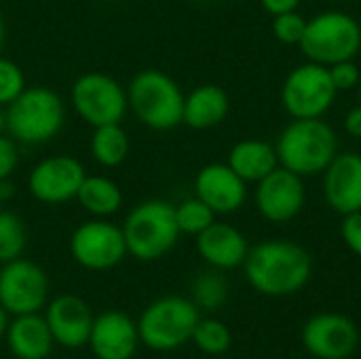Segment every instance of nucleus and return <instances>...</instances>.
I'll use <instances>...</instances> for the list:
<instances>
[{
	"label": "nucleus",
	"instance_id": "nucleus-18",
	"mask_svg": "<svg viewBox=\"0 0 361 359\" xmlns=\"http://www.w3.org/2000/svg\"><path fill=\"white\" fill-rule=\"evenodd\" d=\"M324 195L343 216L361 212V154L343 152L332 159L324 171Z\"/></svg>",
	"mask_w": 361,
	"mask_h": 359
},
{
	"label": "nucleus",
	"instance_id": "nucleus-5",
	"mask_svg": "<svg viewBox=\"0 0 361 359\" xmlns=\"http://www.w3.org/2000/svg\"><path fill=\"white\" fill-rule=\"evenodd\" d=\"M184 93L180 85L161 70L137 72L127 87V102L135 118L154 131H169L182 125Z\"/></svg>",
	"mask_w": 361,
	"mask_h": 359
},
{
	"label": "nucleus",
	"instance_id": "nucleus-11",
	"mask_svg": "<svg viewBox=\"0 0 361 359\" xmlns=\"http://www.w3.org/2000/svg\"><path fill=\"white\" fill-rule=\"evenodd\" d=\"M49 298L47 273L32 260L17 258L0 269V307L8 315L38 313Z\"/></svg>",
	"mask_w": 361,
	"mask_h": 359
},
{
	"label": "nucleus",
	"instance_id": "nucleus-14",
	"mask_svg": "<svg viewBox=\"0 0 361 359\" xmlns=\"http://www.w3.org/2000/svg\"><path fill=\"white\" fill-rule=\"evenodd\" d=\"M256 184V207L269 222L283 224L302 212L305 184L298 174L279 165Z\"/></svg>",
	"mask_w": 361,
	"mask_h": 359
},
{
	"label": "nucleus",
	"instance_id": "nucleus-30",
	"mask_svg": "<svg viewBox=\"0 0 361 359\" xmlns=\"http://www.w3.org/2000/svg\"><path fill=\"white\" fill-rule=\"evenodd\" d=\"M305 30H307V19L296 11L275 15L273 19V34L283 44H300Z\"/></svg>",
	"mask_w": 361,
	"mask_h": 359
},
{
	"label": "nucleus",
	"instance_id": "nucleus-19",
	"mask_svg": "<svg viewBox=\"0 0 361 359\" xmlns=\"http://www.w3.org/2000/svg\"><path fill=\"white\" fill-rule=\"evenodd\" d=\"M197 252L212 269L231 271L245 262L250 245L245 235L233 224L212 222L197 235Z\"/></svg>",
	"mask_w": 361,
	"mask_h": 359
},
{
	"label": "nucleus",
	"instance_id": "nucleus-31",
	"mask_svg": "<svg viewBox=\"0 0 361 359\" xmlns=\"http://www.w3.org/2000/svg\"><path fill=\"white\" fill-rule=\"evenodd\" d=\"M328 70H330V78H332L336 91H349L353 87H360L361 72L353 59L332 63V66H328Z\"/></svg>",
	"mask_w": 361,
	"mask_h": 359
},
{
	"label": "nucleus",
	"instance_id": "nucleus-8",
	"mask_svg": "<svg viewBox=\"0 0 361 359\" xmlns=\"http://www.w3.org/2000/svg\"><path fill=\"white\" fill-rule=\"evenodd\" d=\"M70 99L76 114L91 127L121 123L129 110L127 89L104 72H87L78 76L72 85Z\"/></svg>",
	"mask_w": 361,
	"mask_h": 359
},
{
	"label": "nucleus",
	"instance_id": "nucleus-27",
	"mask_svg": "<svg viewBox=\"0 0 361 359\" xmlns=\"http://www.w3.org/2000/svg\"><path fill=\"white\" fill-rule=\"evenodd\" d=\"M27 243L23 220L6 209H0V264L21 258Z\"/></svg>",
	"mask_w": 361,
	"mask_h": 359
},
{
	"label": "nucleus",
	"instance_id": "nucleus-39",
	"mask_svg": "<svg viewBox=\"0 0 361 359\" xmlns=\"http://www.w3.org/2000/svg\"><path fill=\"white\" fill-rule=\"evenodd\" d=\"M201 2H218V0H201Z\"/></svg>",
	"mask_w": 361,
	"mask_h": 359
},
{
	"label": "nucleus",
	"instance_id": "nucleus-2",
	"mask_svg": "<svg viewBox=\"0 0 361 359\" xmlns=\"http://www.w3.org/2000/svg\"><path fill=\"white\" fill-rule=\"evenodd\" d=\"M6 131L17 144L51 142L66 123V104L49 87H25L4 110Z\"/></svg>",
	"mask_w": 361,
	"mask_h": 359
},
{
	"label": "nucleus",
	"instance_id": "nucleus-12",
	"mask_svg": "<svg viewBox=\"0 0 361 359\" xmlns=\"http://www.w3.org/2000/svg\"><path fill=\"white\" fill-rule=\"evenodd\" d=\"M87 171L82 163L70 154H53L38 161L27 176L30 195L47 205H59L76 199Z\"/></svg>",
	"mask_w": 361,
	"mask_h": 359
},
{
	"label": "nucleus",
	"instance_id": "nucleus-6",
	"mask_svg": "<svg viewBox=\"0 0 361 359\" xmlns=\"http://www.w3.org/2000/svg\"><path fill=\"white\" fill-rule=\"evenodd\" d=\"M199 307L184 296H163L148 305L137 322L140 341L159 353L176 351L192 339Z\"/></svg>",
	"mask_w": 361,
	"mask_h": 359
},
{
	"label": "nucleus",
	"instance_id": "nucleus-13",
	"mask_svg": "<svg viewBox=\"0 0 361 359\" xmlns=\"http://www.w3.org/2000/svg\"><path fill=\"white\" fill-rule=\"evenodd\" d=\"M357 345L360 330L343 313H317L302 328V347L315 359H349Z\"/></svg>",
	"mask_w": 361,
	"mask_h": 359
},
{
	"label": "nucleus",
	"instance_id": "nucleus-33",
	"mask_svg": "<svg viewBox=\"0 0 361 359\" xmlns=\"http://www.w3.org/2000/svg\"><path fill=\"white\" fill-rule=\"evenodd\" d=\"M341 235L347 248L361 258V212L347 214L341 224Z\"/></svg>",
	"mask_w": 361,
	"mask_h": 359
},
{
	"label": "nucleus",
	"instance_id": "nucleus-21",
	"mask_svg": "<svg viewBox=\"0 0 361 359\" xmlns=\"http://www.w3.org/2000/svg\"><path fill=\"white\" fill-rule=\"evenodd\" d=\"M231 110L228 95L218 85H199L184 97V116L182 123H186L190 129H212L218 127Z\"/></svg>",
	"mask_w": 361,
	"mask_h": 359
},
{
	"label": "nucleus",
	"instance_id": "nucleus-17",
	"mask_svg": "<svg viewBox=\"0 0 361 359\" xmlns=\"http://www.w3.org/2000/svg\"><path fill=\"white\" fill-rule=\"evenodd\" d=\"M87 345L97 359H131L140 345V332L123 311H106L93 320Z\"/></svg>",
	"mask_w": 361,
	"mask_h": 359
},
{
	"label": "nucleus",
	"instance_id": "nucleus-28",
	"mask_svg": "<svg viewBox=\"0 0 361 359\" xmlns=\"http://www.w3.org/2000/svg\"><path fill=\"white\" fill-rule=\"evenodd\" d=\"M176 220H178L180 233L197 237L212 222H216V214L199 197H190V199H184L182 203L176 205Z\"/></svg>",
	"mask_w": 361,
	"mask_h": 359
},
{
	"label": "nucleus",
	"instance_id": "nucleus-23",
	"mask_svg": "<svg viewBox=\"0 0 361 359\" xmlns=\"http://www.w3.org/2000/svg\"><path fill=\"white\" fill-rule=\"evenodd\" d=\"M76 201L85 212H89L93 218H108L116 214L123 205V193L114 180L108 176H85Z\"/></svg>",
	"mask_w": 361,
	"mask_h": 359
},
{
	"label": "nucleus",
	"instance_id": "nucleus-7",
	"mask_svg": "<svg viewBox=\"0 0 361 359\" xmlns=\"http://www.w3.org/2000/svg\"><path fill=\"white\" fill-rule=\"evenodd\" d=\"M300 49L309 61L322 66L355 59L361 49V25L343 11L319 13L307 21Z\"/></svg>",
	"mask_w": 361,
	"mask_h": 359
},
{
	"label": "nucleus",
	"instance_id": "nucleus-4",
	"mask_svg": "<svg viewBox=\"0 0 361 359\" xmlns=\"http://www.w3.org/2000/svg\"><path fill=\"white\" fill-rule=\"evenodd\" d=\"M121 229L127 254L144 262L167 256L182 235L176 220V205L163 199H148L135 205Z\"/></svg>",
	"mask_w": 361,
	"mask_h": 359
},
{
	"label": "nucleus",
	"instance_id": "nucleus-22",
	"mask_svg": "<svg viewBox=\"0 0 361 359\" xmlns=\"http://www.w3.org/2000/svg\"><path fill=\"white\" fill-rule=\"evenodd\" d=\"M231 169L245 182H260L279 167L277 150L262 140H243L233 146L228 154Z\"/></svg>",
	"mask_w": 361,
	"mask_h": 359
},
{
	"label": "nucleus",
	"instance_id": "nucleus-15",
	"mask_svg": "<svg viewBox=\"0 0 361 359\" xmlns=\"http://www.w3.org/2000/svg\"><path fill=\"white\" fill-rule=\"evenodd\" d=\"M245 184L228 163H209L195 178V197L209 205L214 214H233L245 203Z\"/></svg>",
	"mask_w": 361,
	"mask_h": 359
},
{
	"label": "nucleus",
	"instance_id": "nucleus-38",
	"mask_svg": "<svg viewBox=\"0 0 361 359\" xmlns=\"http://www.w3.org/2000/svg\"><path fill=\"white\" fill-rule=\"evenodd\" d=\"M2 44H4V19L0 15V49H2Z\"/></svg>",
	"mask_w": 361,
	"mask_h": 359
},
{
	"label": "nucleus",
	"instance_id": "nucleus-34",
	"mask_svg": "<svg viewBox=\"0 0 361 359\" xmlns=\"http://www.w3.org/2000/svg\"><path fill=\"white\" fill-rule=\"evenodd\" d=\"M264 11L271 13L273 17L275 15H281V13H290V11H296L300 0H260Z\"/></svg>",
	"mask_w": 361,
	"mask_h": 359
},
{
	"label": "nucleus",
	"instance_id": "nucleus-36",
	"mask_svg": "<svg viewBox=\"0 0 361 359\" xmlns=\"http://www.w3.org/2000/svg\"><path fill=\"white\" fill-rule=\"evenodd\" d=\"M6 328H8V313L0 307V339L6 336Z\"/></svg>",
	"mask_w": 361,
	"mask_h": 359
},
{
	"label": "nucleus",
	"instance_id": "nucleus-25",
	"mask_svg": "<svg viewBox=\"0 0 361 359\" xmlns=\"http://www.w3.org/2000/svg\"><path fill=\"white\" fill-rule=\"evenodd\" d=\"M228 298V284L218 269L203 271L192 281V303L199 311H218Z\"/></svg>",
	"mask_w": 361,
	"mask_h": 359
},
{
	"label": "nucleus",
	"instance_id": "nucleus-29",
	"mask_svg": "<svg viewBox=\"0 0 361 359\" xmlns=\"http://www.w3.org/2000/svg\"><path fill=\"white\" fill-rule=\"evenodd\" d=\"M25 76L21 68L6 57H0V106L6 108L25 89Z\"/></svg>",
	"mask_w": 361,
	"mask_h": 359
},
{
	"label": "nucleus",
	"instance_id": "nucleus-40",
	"mask_svg": "<svg viewBox=\"0 0 361 359\" xmlns=\"http://www.w3.org/2000/svg\"><path fill=\"white\" fill-rule=\"evenodd\" d=\"M360 104H361V83H360Z\"/></svg>",
	"mask_w": 361,
	"mask_h": 359
},
{
	"label": "nucleus",
	"instance_id": "nucleus-10",
	"mask_svg": "<svg viewBox=\"0 0 361 359\" xmlns=\"http://www.w3.org/2000/svg\"><path fill=\"white\" fill-rule=\"evenodd\" d=\"M70 252L87 271H110L127 256L123 229L106 218H93L72 233Z\"/></svg>",
	"mask_w": 361,
	"mask_h": 359
},
{
	"label": "nucleus",
	"instance_id": "nucleus-16",
	"mask_svg": "<svg viewBox=\"0 0 361 359\" xmlns=\"http://www.w3.org/2000/svg\"><path fill=\"white\" fill-rule=\"evenodd\" d=\"M53 341L68 349H80L89 343L93 315L87 303L74 294H61L53 298L44 315Z\"/></svg>",
	"mask_w": 361,
	"mask_h": 359
},
{
	"label": "nucleus",
	"instance_id": "nucleus-24",
	"mask_svg": "<svg viewBox=\"0 0 361 359\" xmlns=\"http://www.w3.org/2000/svg\"><path fill=\"white\" fill-rule=\"evenodd\" d=\"M91 154H93L97 165L108 167V169L125 163V159L129 154V135L121 127V123L93 127Z\"/></svg>",
	"mask_w": 361,
	"mask_h": 359
},
{
	"label": "nucleus",
	"instance_id": "nucleus-35",
	"mask_svg": "<svg viewBox=\"0 0 361 359\" xmlns=\"http://www.w3.org/2000/svg\"><path fill=\"white\" fill-rule=\"evenodd\" d=\"M345 129L351 138H361V104L351 108L345 116Z\"/></svg>",
	"mask_w": 361,
	"mask_h": 359
},
{
	"label": "nucleus",
	"instance_id": "nucleus-32",
	"mask_svg": "<svg viewBox=\"0 0 361 359\" xmlns=\"http://www.w3.org/2000/svg\"><path fill=\"white\" fill-rule=\"evenodd\" d=\"M19 165V144L11 135H0V182H8Z\"/></svg>",
	"mask_w": 361,
	"mask_h": 359
},
{
	"label": "nucleus",
	"instance_id": "nucleus-41",
	"mask_svg": "<svg viewBox=\"0 0 361 359\" xmlns=\"http://www.w3.org/2000/svg\"><path fill=\"white\" fill-rule=\"evenodd\" d=\"M0 203H2V201H0Z\"/></svg>",
	"mask_w": 361,
	"mask_h": 359
},
{
	"label": "nucleus",
	"instance_id": "nucleus-1",
	"mask_svg": "<svg viewBox=\"0 0 361 359\" xmlns=\"http://www.w3.org/2000/svg\"><path fill=\"white\" fill-rule=\"evenodd\" d=\"M250 286L264 296H290L300 292L313 275L311 254L286 239H273L250 248L243 262Z\"/></svg>",
	"mask_w": 361,
	"mask_h": 359
},
{
	"label": "nucleus",
	"instance_id": "nucleus-26",
	"mask_svg": "<svg viewBox=\"0 0 361 359\" xmlns=\"http://www.w3.org/2000/svg\"><path fill=\"white\" fill-rule=\"evenodd\" d=\"M190 341L205 355H224L233 345V334L226 324L209 317V320H199Z\"/></svg>",
	"mask_w": 361,
	"mask_h": 359
},
{
	"label": "nucleus",
	"instance_id": "nucleus-37",
	"mask_svg": "<svg viewBox=\"0 0 361 359\" xmlns=\"http://www.w3.org/2000/svg\"><path fill=\"white\" fill-rule=\"evenodd\" d=\"M4 129H6V121H4V110H2V106H0V135H2Z\"/></svg>",
	"mask_w": 361,
	"mask_h": 359
},
{
	"label": "nucleus",
	"instance_id": "nucleus-20",
	"mask_svg": "<svg viewBox=\"0 0 361 359\" xmlns=\"http://www.w3.org/2000/svg\"><path fill=\"white\" fill-rule=\"evenodd\" d=\"M6 345L17 359H44L51 355L55 341L47 320L38 313H30L8 322Z\"/></svg>",
	"mask_w": 361,
	"mask_h": 359
},
{
	"label": "nucleus",
	"instance_id": "nucleus-9",
	"mask_svg": "<svg viewBox=\"0 0 361 359\" xmlns=\"http://www.w3.org/2000/svg\"><path fill=\"white\" fill-rule=\"evenodd\" d=\"M328 66L309 61L294 68L281 89V102L294 118H322L336 99Z\"/></svg>",
	"mask_w": 361,
	"mask_h": 359
},
{
	"label": "nucleus",
	"instance_id": "nucleus-3",
	"mask_svg": "<svg viewBox=\"0 0 361 359\" xmlns=\"http://www.w3.org/2000/svg\"><path fill=\"white\" fill-rule=\"evenodd\" d=\"M336 148V133L324 118H294L275 144L279 165L300 178L324 174Z\"/></svg>",
	"mask_w": 361,
	"mask_h": 359
}]
</instances>
